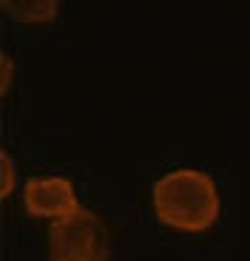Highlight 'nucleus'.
<instances>
[{"label": "nucleus", "instance_id": "7ed1b4c3", "mask_svg": "<svg viewBox=\"0 0 250 261\" xmlns=\"http://www.w3.org/2000/svg\"><path fill=\"white\" fill-rule=\"evenodd\" d=\"M23 204L37 219H52L60 222L66 216L77 213L80 202L74 193V185L63 176H46V179H29L23 190Z\"/></svg>", "mask_w": 250, "mask_h": 261}, {"label": "nucleus", "instance_id": "423d86ee", "mask_svg": "<svg viewBox=\"0 0 250 261\" xmlns=\"http://www.w3.org/2000/svg\"><path fill=\"white\" fill-rule=\"evenodd\" d=\"M12 71H14V65L9 63V57L3 54V91H9V80H12Z\"/></svg>", "mask_w": 250, "mask_h": 261}, {"label": "nucleus", "instance_id": "20e7f679", "mask_svg": "<svg viewBox=\"0 0 250 261\" xmlns=\"http://www.w3.org/2000/svg\"><path fill=\"white\" fill-rule=\"evenodd\" d=\"M3 9H6V14H12L14 20H26V23H32V20H52L54 14H57V3L54 0H46V3H3Z\"/></svg>", "mask_w": 250, "mask_h": 261}, {"label": "nucleus", "instance_id": "39448f33", "mask_svg": "<svg viewBox=\"0 0 250 261\" xmlns=\"http://www.w3.org/2000/svg\"><path fill=\"white\" fill-rule=\"evenodd\" d=\"M0 165H3V185H0V196L6 199L14 188V165H12V156H9L6 150L0 153Z\"/></svg>", "mask_w": 250, "mask_h": 261}, {"label": "nucleus", "instance_id": "f03ea898", "mask_svg": "<svg viewBox=\"0 0 250 261\" xmlns=\"http://www.w3.org/2000/svg\"><path fill=\"white\" fill-rule=\"evenodd\" d=\"M106 227L91 210L80 207L77 213L52 222L48 230L52 261H106Z\"/></svg>", "mask_w": 250, "mask_h": 261}, {"label": "nucleus", "instance_id": "f257e3e1", "mask_svg": "<svg viewBox=\"0 0 250 261\" xmlns=\"http://www.w3.org/2000/svg\"><path fill=\"white\" fill-rule=\"evenodd\" d=\"M219 190L208 173L173 170L154 185V210L162 224L185 233H202L219 219Z\"/></svg>", "mask_w": 250, "mask_h": 261}]
</instances>
